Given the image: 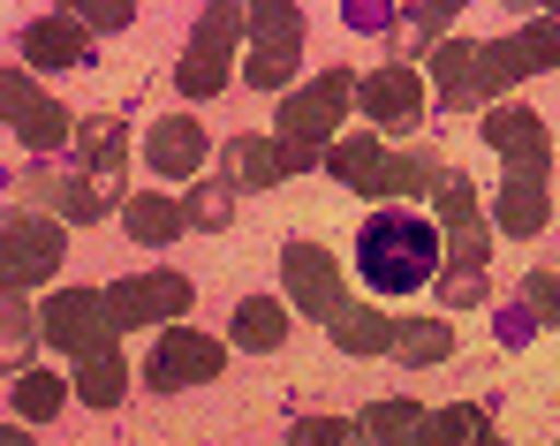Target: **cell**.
I'll list each match as a JSON object with an SVG mask.
<instances>
[{
    "mask_svg": "<svg viewBox=\"0 0 560 446\" xmlns=\"http://www.w3.org/2000/svg\"><path fill=\"white\" fill-rule=\"evenodd\" d=\"M440 227L424 220V212H394V204H378L372 220L357 227V266L372 280L378 295H417L432 272H440Z\"/></svg>",
    "mask_w": 560,
    "mask_h": 446,
    "instance_id": "1",
    "label": "cell"
},
{
    "mask_svg": "<svg viewBox=\"0 0 560 446\" xmlns=\"http://www.w3.org/2000/svg\"><path fill=\"white\" fill-rule=\"evenodd\" d=\"M61 258H69V235H61L54 212H23V204H15V212L0 220V287H8V295H31L38 280H54Z\"/></svg>",
    "mask_w": 560,
    "mask_h": 446,
    "instance_id": "2",
    "label": "cell"
},
{
    "mask_svg": "<svg viewBox=\"0 0 560 446\" xmlns=\"http://www.w3.org/2000/svg\"><path fill=\"white\" fill-rule=\"evenodd\" d=\"M357 106V77L349 69H326V77H311V84H295L280 98V144H303V152H334L341 137V114Z\"/></svg>",
    "mask_w": 560,
    "mask_h": 446,
    "instance_id": "3",
    "label": "cell"
},
{
    "mask_svg": "<svg viewBox=\"0 0 560 446\" xmlns=\"http://www.w3.org/2000/svg\"><path fill=\"white\" fill-rule=\"evenodd\" d=\"M295 61H303V8H295V0L250 8V61H243V84L250 91H288L295 84Z\"/></svg>",
    "mask_w": 560,
    "mask_h": 446,
    "instance_id": "4",
    "label": "cell"
},
{
    "mask_svg": "<svg viewBox=\"0 0 560 446\" xmlns=\"http://www.w3.org/2000/svg\"><path fill=\"white\" fill-rule=\"evenodd\" d=\"M235 31H250V8H205L197 15V38H189V54L175 61V91L183 98H220L228 91V54H235Z\"/></svg>",
    "mask_w": 560,
    "mask_h": 446,
    "instance_id": "5",
    "label": "cell"
},
{
    "mask_svg": "<svg viewBox=\"0 0 560 446\" xmlns=\"http://www.w3.org/2000/svg\"><path fill=\"white\" fill-rule=\"evenodd\" d=\"M189 303H197V287H189V272H129V280H114L106 287V310H114V333H144V326H175Z\"/></svg>",
    "mask_w": 560,
    "mask_h": 446,
    "instance_id": "6",
    "label": "cell"
},
{
    "mask_svg": "<svg viewBox=\"0 0 560 446\" xmlns=\"http://www.w3.org/2000/svg\"><path fill=\"white\" fill-rule=\"evenodd\" d=\"M38 333H46L61 356H77V363L121 341V333H114V310H106V295H92V287H61V295H46V310H38Z\"/></svg>",
    "mask_w": 560,
    "mask_h": 446,
    "instance_id": "7",
    "label": "cell"
},
{
    "mask_svg": "<svg viewBox=\"0 0 560 446\" xmlns=\"http://www.w3.org/2000/svg\"><path fill=\"white\" fill-rule=\"evenodd\" d=\"M0 98H8V137H15V144H31V152H61V144H77L69 106L31 84V69H23V61L0 77Z\"/></svg>",
    "mask_w": 560,
    "mask_h": 446,
    "instance_id": "8",
    "label": "cell"
},
{
    "mask_svg": "<svg viewBox=\"0 0 560 446\" xmlns=\"http://www.w3.org/2000/svg\"><path fill=\"white\" fill-rule=\"evenodd\" d=\"M280 287H288V303H295L303 318H326V326H334L341 303H357V295L341 287V266H334L326 243H288V250H280Z\"/></svg>",
    "mask_w": 560,
    "mask_h": 446,
    "instance_id": "9",
    "label": "cell"
},
{
    "mask_svg": "<svg viewBox=\"0 0 560 446\" xmlns=\"http://www.w3.org/2000/svg\"><path fill=\"white\" fill-rule=\"evenodd\" d=\"M220 371H228V349H220L212 333L167 326L160 349H152V363H144V386H152V394H183V386H212Z\"/></svg>",
    "mask_w": 560,
    "mask_h": 446,
    "instance_id": "10",
    "label": "cell"
},
{
    "mask_svg": "<svg viewBox=\"0 0 560 446\" xmlns=\"http://www.w3.org/2000/svg\"><path fill=\"white\" fill-rule=\"evenodd\" d=\"M220 167H228V189H273L288 175L326 167V152H303V144H280V137H228Z\"/></svg>",
    "mask_w": 560,
    "mask_h": 446,
    "instance_id": "11",
    "label": "cell"
},
{
    "mask_svg": "<svg viewBox=\"0 0 560 446\" xmlns=\"http://www.w3.org/2000/svg\"><path fill=\"white\" fill-rule=\"evenodd\" d=\"M485 144L508 160V175H546V167H553V137H546V121H538L530 106H515V98L485 106Z\"/></svg>",
    "mask_w": 560,
    "mask_h": 446,
    "instance_id": "12",
    "label": "cell"
},
{
    "mask_svg": "<svg viewBox=\"0 0 560 446\" xmlns=\"http://www.w3.org/2000/svg\"><path fill=\"white\" fill-rule=\"evenodd\" d=\"M357 114H372V129L409 137V129L424 121V77L401 69V61H386V69H372V77H357Z\"/></svg>",
    "mask_w": 560,
    "mask_h": 446,
    "instance_id": "13",
    "label": "cell"
},
{
    "mask_svg": "<svg viewBox=\"0 0 560 446\" xmlns=\"http://www.w3.org/2000/svg\"><path fill=\"white\" fill-rule=\"evenodd\" d=\"M205 121L197 114H160L152 129H144V167L152 175H183V181H197V167H205Z\"/></svg>",
    "mask_w": 560,
    "mask_h": 446,
    "instance_id": "14",
    "label": "cell"
},
{
    "mask_svg": "<svg viewBox=\"0 0 560 446\" xmlns=\"http://www.w3.org/2000/svg\"><path fill=\"white\" fill-rule=\"evenodd\" d=\"M326 175L341 181V189H357V197H394V152L378 144V129L341 137V144L326 152Z\"/></svg>",
    "mask_w": 560,
    "mask_h": 446,
    "instance_id": "15",
    "label": "cell"
},
{
    "mask_svg": "<svg viewBox=\"0 0 560 446\" xmlns=\"http://www.w3.org/2000/svg\"><path fill=\"white\" fill-rule=\"evenodd\" d=\"M15 54H23V69H77V61L92 54V31H84V23L61 8V15H38V23H23Z\"/></svg>",
    "mask_w": 560,
    "mask_h": 446,
    "instance_id": "16",
    "label": "cell"
},
{
    "mask_svg": "<svg viewBox=\"0 0 560 446\" xmlns=\"http://www.w3.org/2000/svg\"><path fill=\"white\" fill-rule=\"evenodd\" d=\"M432 77L447 91V106H492L485 98V38H440L432 46Z\"/></svg>",
    "mask_w": 560,
    "mask_h": 446,
    "instance_id": "17",
    "label": "cell"
},
{
    "mask_svg": "<svg viewBox=\"0 0 560 446\" xmlns=\"http://www.w3.org/2000/svg\"><path fill=\"white\" fill-rule=\"evenodd\" d=\"M121 235H129V243H144V250H167V243H183V235H189V212H183V197L137 189V197L121 204Z\"/></svg>",
    "mask_w": 560,
    "mask_h": 446,
    "instance_id": "18",
    "label": "cell"
},
{
    "mask_svg": "<svg viewBox=\"0 0 560 446\" xmlns=\"http://www.w3.org/2000/svg\"><path fill=\"white\" fill-rule=\"evenodd\" d=\"M546 220H553V189H546V175H508L500 181V204H492V227L500 235H546Z\"/></svg>",
    "mask_w": 560,
    "mask_h": 446,
    "instance_id": "19",
    "label": "cell"
},
{
    "mask_svg": "<svg viewBox=\"0 0 560 446\" xmlns=\"http://www.w3.org/2000/svg\"><path fill=\"white\" fill-rule=\"evenodd\" d=\"M31 197H38L54 220H84V227H92L106 204H129V197H114L98 175H38V181H31Z\"/></svg>",
    "mask_w": 560,
    "mask_h": 446,
    "instance_id": "20",
    "label": "cell"
},
{
    "mask_svg": "<svg viewBox=\"0 0 560 446\" xmlns=\"http://www.w3.org/2000/svg\"><path fill=\"white\" fill-rule=\"evenodd\" d=\"M77 152H84V175H98L114 197H121V167H129V129H121V114L77 121Z\"/></svg>",
    "mask_w": 560,
    "mask_h": 446,
    "instance_id": "21",
    "label": "cell"
},
{
    "mask_svg": "<svg viewBox=\"0 0 560 446\" xmlns=\"http://www.w3.org/2000/svg\"><path fill=\"white\" fill-rule=\"evenodd\" d=\"M357 432L372 446H424V432H432V409H417L409 394H394V401H372L364 416H357Z\"/></svg>",
    "mask_w": 560,
    "mask_h": 446,
    "instance_id": "22",
    "label": "cell"
},
{
    "mask_svg": "<svg viewBox=\"0 0 560 446\" xmlns=\"http://www.w3.org/2000/svg\"><path fill=\"white\" fill-rule=\"evenodd\" d=\"M326 333H334V349H341V356H394V318L372 310V303H341Z\"/></svg>",
    "mask_w": 560,
    "mask_h": 446,
    "instance_id": "23",
    "label": "cell"
},
{
    "mask_svg": "<svg viewBox=\"0 0 560 446\" xmlns=\"http://www.w3.org/2000/svg\"><path fill=\"white\" fill-rule=\"evenodd\" d=\"M228 333H235V349L273 356L280 341H288V303H280V295H243L235 318H228Z\"/></svg>",
    "mask_w": 560,
    "mask_h": 446,
    "instance_id": "24",
    "label": "cell"
},
{
    "mask_svg": "<svg viewBox=\"0 0 560 446\" xmlns=\"http://www.w3.org/2000/svg\"><path fill=\"white\" fill-rule=\"evenodd\" d=\"M455 356V326L447 318H394V363L409 371H432V363Z\"/></svg>",
    "mask_w": 560,
    "mask_h": 446,
    "instance_id": "25",
    "label": "cell"
},
{
    "mask_svg": "<svg viewBox=\"0 0 560 446\" xmlns=\"http://www.w3.org/2000/svg\"><path fill=\"white\" fill-rule=\"evenodd\" d=\"M77 401H92V409H121V394H129V363H121V349H98V356L77 363Z\"/></svg>",
    "mask_w": 560,
    "mask_h": 446,
    "instance_id": "26",
    "label": "cell"
},
{
    "mask_svg": "<svg viewBox=\"0 0 560 446\" xmlns=\"http://www.w3.org/2000/svg\"><path fill=\"white\" fill-rule=\"evenodd\" d=\"M69 394H77V386H61L54 371H15V386H8V409L38 424V416H61V401H69Z\"/></svg>",
    "mask_w": 560,
    "mask_h": 446,
    "instance_id": "27",
    "label": "cell"
},
{
    "mask_svg": "<svg viewBox=\"0 0 560 446\" xmlns=\"http://www.w3.org/2000/svg\"><path fill=\"white\" fill-rule=\"evenodd\" d=\"M485 439H492V424H485V409H477V401L432 409V432H424V446H485Z\"/></svg>",
    "mask_w": 560,
    "mask_h": 446,
    "instance_id": "28",
    "label": "cell"
},
{
    "mask_svg": "<svg viewBox=\"0 0 560 446\" xmlns=\"http://www.w3.org/2000/svg\"><path fill=\"white\" fill-rule=\"evenodd\" d=\"M447 160L440 152H394V197H440L447 189Z\"/></svg>",
    "mask_w": 560,
    "mask_h": 446,
    "instance_id": "29",
    "label": "cell"
},
{
    "mask_svg": "<svg viewBox=\"0 0 560 446\" xmlns=\"http://www.w3.org/2000/svg\"><path fill=\"white\" fill-rule=\"evenodd\" d=\"M183 212H189V227H205V235H220L228 220H235V189L228 181H189V197H183Z\"/></svg>",
    "mask_w": 560,
    "mask_h": 446,
    "instance_id": "30",
    "label": "cell"
},
{
    "mask_svg": "<svg viewBox=\"0 0 560 446\" xmlns=\"http://www.w3.org/2000/svg\"><path fill=\"white\" fill-rule=\"evenodd\" d=\"M515 46H523L530 77H546V69H560V15H538V23H523V31H515Z\"/></svg>",
    "mask_w": 560,
    "mask_h": 446,
    "instance_id": "31",
    "label": "cell"
},
{
    "mask_svg": "<svg viewBox=\"0 0 560 446\" xmlns=\"http://www.w3.org/2000/svg\"><path fill=\"white\" fill-rule=\"evenodd\" d=\"M515 295H523V310H530L538 326H560V272L553 266H538L523 287H515Z\"/></svg>",
    "mask_w": 560,
    "mask_h": 446,
    "instance_id": "32",
    "label": "cell"
},
{
    "mask_svg": "<svg viewBox=\"0 0 560 446\" xmlns=\"http://www.w3.org/2000/svg\"><path fill=\"white\" fill-rule=\"evenodd\" d=\"M432 212H440V220H447L455 235H463V227H477V189H469L463 167H455V175H447V189L432 197Z\"/></svg>",
    "mask_w": 560,
    "mask_h": 446,
    "instance_id": "33",
    "label": "cell"
},
{
    "mask_svg": "<svg viewBox=\"0 0 560 446\" xmlns=\"http://www.w3.org/2000/svg\"><path fill=\"white\" fill-rule=\"evenodd\" d=\"M295 446H372L357 432V416H303L295 424Z\"/></svg>",
    "mask_w": 560,
    "mask_h": 446,
    "instance_id": "34",
    "label": "cell"
},
{
    "mask_svg": "<svg viewBox=\"0 0 560 446\" xmlns=\"http://www.w3.org/2000/svg\"><path fill=\"white\" fill-rule=\"evenodd\" d=\"M485 258H492V235H485V227L447 235V272H485Z\"/></svg>",
    "mask_w": 560,
    "mask_h": 446,
    "instance_id": "35",
    "label": "cell"
},
{
    "mask_svg": "<svg viewBox=\"0 0 560 446\" xmlns=\"http://www.w3.org/2000/svg\"><path fill=\"white\" fill-rule=\"evenodd\" d=\"M492 287H485V272H440V303L447 310H469V303H485Z\"/></svg>",
    "mask_w": 560,
    "mask_h": 446,
    "instance_id": "36",
    "label": "cell"
},
{
    "mask_svg": "<svg viewBox=\"0 0 560 446\" xmlns=\"http://www.w3.org/2000/svg\"><path fill=\"white\" fill-rule=\"evenodd\" d=\"M0 326H8V356H23V341L38 333L31 326V295H0Z\"/></svg>",
    "mask_w": 560,
    "mask_h": 446,
    "instance_id": "37",
    "label": "cell"
},
{
    "mask_svg": "<svg viewBox=\"0 0 560 446\" xmlns=\"http://www.w3.org/2000/svg\"><path fill=\"white\" fill-rule=\"evenodd\" d=\"M69 15H77L84 31H129V23H137V8H114V0H106V8H92V0H69Z\"/></svg>",
    "mask_w": 560,
    "mask_h": 446,
    "instance_id": "38",
    "label": "cell"
},
{
    "mask_svg": "<svg viewBox=\"0 0 560 446\" xmlns=\"http://www.w3.org/2000/svg\"><path fill=\"white\" fill-rule=\"evenodd\" d=\"M401 23H409L417 38H440V31L455 23V8H447V0H432V8H401Z\"/></svg>",
    "mask_w": 560,
    "mask_h": 446,
    "instance_id": "39",
    "label": "cell"
},
{
    "mask_svg": "<svg viewBox=\"0 0 560 446\" xmlns=\"http://www.w3.org/2000/svg\"><path fill=\"white\" fill-rule=\"evenodd\" d=\"M530 333H538V318H530L523 303H508V310H500V341H530Z\"/></svg>",
    "mask_w": 560,
    "mask_h": 446,
    "instance_id": "40",
    "label": "cell"
},
{
    "mask_svg": "<svg viewBox=\"0 0 560 446\" xmlns=\"http://www.w3.org/2000/svg\"><path fill=\"white\" fill-rule=\"evenodd\" d=\"M349 23L357 31H386V23H401V8H349Z\"/></svg>",
    "mask_w": 560,
    "mask_h": 446,
    "instance_id": "41",
    "label": "cell"
},
{
    "mask_svg": "<svg viewBox=\"0 0 560 446\" xmlns=\"http://www.w3.org/2000/svg\"><path fill=\"white\" fill-rule=\"evenodd\" d=\"M0 446H31V432H23V424H8V432H0Z\"/></svg>",
    "mask_w": 560,
    "mask_h": 446,
    "instance_id": "42",
    "label": "cell"
},
{
    "mask_svg": "<svg viewBox=\"0 0 560 446\" xmlns=\"http://www.w3.org/2000/svg\"><path fill=\"white\" fill-rule=\"evenodd\" d=\"M485 446H508V439H500V432H492V439H485Z\"/></svg>",
    "mask_w": 560,
    "mask_h": 446,
    "instance_id": "43",
    "label": "cell"
},
{
    "mask_svg": "<svg viewBox=\"0 0 560 446\" xmlns=\"http://www.w3.org/2000/svg\"><path fill=\"white\" fill-rule=\"evenodd\" d=\"M553 15H560V8H553Z\"/></svg>",
    "mask_w": 560,
    "mask_h": 446,
    "instance_id": "44",
    "label": "cell"
}]
</instances>
